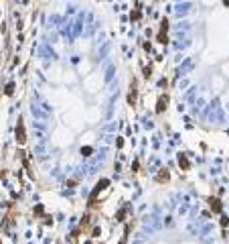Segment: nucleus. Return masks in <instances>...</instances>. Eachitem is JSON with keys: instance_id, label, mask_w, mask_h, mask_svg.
<instances>
[{"instance_id": "423d86ee", "label": "nucleus", "mask_w": 229, "mask_h": 244, "mask_svg": "<svg viewBox=\"0 0 229 244\" xmlns=\"http://www.w3.org/2000/svg\"><path fill=\"white\" fill-rule=\"evenodd\" d=\"M179 165L183 167V169H189V167H191V163H189V159H187L185 155H179Z\"/></svg>"}, {"instance_id": "20e7f679", "label": "nucleus", "mask_w": 229, "mask_h": 244, "mask_svg": "<svg viewBox=\"0 0 229 244\" xmlns=\"http://www.w3.org/2000/svg\"><path fill=\"white\" fill-rule=\"evenodd\" d=\"M209 208L215 212V214H219V212H221V204H219V200H217V197H209Z\"/></svg>"}, {"instance_id": "7ed1b4c3", "label": "nucleus", "mask_w": 229, "mask_h": 244, "mask_svg": "<svg viewBox=\"0 0 229 244\" xmlns=\"http://www.w3.org/2000/svg\"><path fill=\"white\" fill-rule=\"evenodd\" d=\"M166 104H168V96L164 94V96L158 98V104H156V112H158V114L164 112V110H166Z\"/></svg>"}, {"instance_id": "0eeeda50", "label": "nucleus", "mask_w": 229, "mask_h": 244, "mask_svg": "<svg viewBox=\"0 0 229 244\" xmlns=\"http://www.w3.org/2000/svg\"><path fill=\"white\" fill-rule=\"evenodd\" d=\"M12 90H14V83H8V86H6V94L10 96V94H12Z\"/></svg>"}, {"instance_id": "39448f33", "label": "nucleus", "mask_w": 229, "mask_h": 244, "mask_svg": "<svg viewBox=\"0 0 229 244\" xmlns=\"http://www.w3.org/2000/svg\"><path fill=\"white\" fill-rule=\"evenodd\" d=\"M168 179H171V173H168V169H162L160 173L156 175V181H158V183H162V181H168Z\"/></svg>"}, {"instance_id": "f03ea898", "label": "nucleus", "mask_w": 229, "mask_h": 244, "mask_svg": "<svg viewBox=\"0 0 229 244\" xmlns=\"http://www.w3.org/2000/svg\"><path fill=\"white\" fill-rule=\"evenodd\" d=\"M16 141H18L20 145L26 141V132H25V124H22V120H18V126H16Z\"/></svg>"}, {"instance_id": "f257e3e1", "label": "nucleus", "mask_w": 229, "mask_h": 244, "mask_svg": "<svg viewBox=\"0 0 229 244\" xmlns=\"http://www.w3.org/2000/svg\"><path fill=\"white\" fill-rule=\"evenodd\" d=\"M136 96H138V83H136V79H132V83H130V94H128V102L134 106L136 104Z\"/></svg>"}]
</instances>
